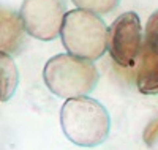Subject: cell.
Segmentation results:
<instances>
[{
  "instance_id": "obj_1",
  "label": "cell",
  "mask_w": 158,
  "mask_h": 150,
  "mask_svg": "<svg viewBox=\"0 0 158 150\" xmlns=\"http://www.w3.org/2000/svg\"><path fill=\"white\" fill-rule=\"evenodd\" d=\"M62 131L79 147H97L108 139L111 117L100 101L89 97L70 98L60 109Z\"/></svg>"
},
{
  "instance_id": "obj_2",
  "label": "cell",
  "mask_w": 158,
  "mask_h": 150,
  "mask_svg": "<svg viewBox=\"0 0 158 150\" xmlns=\"http://www.w3.org/2000/svg\"><path fill=\"white\" fill-rule=\"evenodd\" d=\"M44 84L59 98L87 97L98 84V70L87 59L73 54H57L49 59L43 70Z\"/></svg>"
},
{
  "instance_id": "obj_3",
  "label": "cell",
  "mask_w": 158,
  "mask_h": 150,
  "mask_svg": "<svg viewBox=\"0 0 158 150\" xmlns=\"http://www.w3.org/2000/svg\"><path fill=\"white\" fill-rule=\"evenodd\" d=\"M62 43L68 54L76 57L97 60L108 49V29L100 15L85 10H70L65 16Z\"/></svg>"
},
{
  "instance_id": "obj_4",
  "label": "cell",
  "mask_w": 158,
  "mask_h": 150,
  "mask_svg": "<svg viewBox=\"0 0 158 150\" xmlns=\"http://www.w3.org/2000/svg\"><path fill=\"white\" fill-rule=\"evenodd\" d=\"M144 44L142 25L136 13H123L108 29V52L118 66H133Z\"/></svg>"
},
{
  "instance_id": "obj_5",
  "label": "cell",
  "mask_w": 158,
  "mask_h": 150,
  "mask_svg": "<svg viewBox=\"0 0 158 150\" xmlns=\"http://www.w3.org/2000/svg\"><path fill=\"white\" fill-rule=\"evenodd\" d=\"M67 13L65 0H24L19 15L32 38L52 41L60 35Z\"/></svg>"
},
{
  "instance_id": "obj_6",
  "label": "cell",
  "mask_w": 158,
  "mask_h": 150,
  "mask_svg": "<svg viewBox=\"0 0 158 150\" xmlns=\"http://www.w3.org/2000/svg\"><path fill=\"white\" fill-rule=\"evenodd\" d=\"M135 81L142 95H158V44L144 40L136 62Z\"/></svg>"
},
{
  "instance_id": "obj_7",
  "label": "cell",
  "mask_w": 158,
  "mask_h": 150,
  "mask_svg": "<svg viewBox=\"0 0 158 150\" xmlns=\"http://www.w3.org/2000/svg\"><path fill=\"white\" fill-rule=\"evenodd\" d=\"M25 27L21 19V15L2 10V22H0V49L2 54L16 56L25 44Z\"/></svg>"
},
{
  "instance_id": "obj_8",
  "label": "cell",
  "mask_w": 158,
  "mask_h": 150,
  "mask_svg": "<svg viewBox=\"0 0 158 150\" xmlns=\"http://www.w3.org/2000/svg\"><path fill=\"white\" fill-rule=\"evenodd\" d=\"M13 82L18 84V71L8 54H2V101L5 103L15 92Z\"/></svg>"
},
{
  "instance_id": "obj_9",
  "label": "cell",
  "mask_w": 158,
  "mask_h": 150,
  "mask_svg": "<svg viewBox=\"0 0 158 150\" xmlns=\"http://www.w3.org/2000/svg\"><path fill=\"white\" fill-rule=\"evenodd\" d=\"M71 2L79 10H85L95 15H109L118 6L120 0H71Z\"/></svg>"
},
{
  "instance_id": "obj_10",
  "label": "cell",
  "mask_w": 158,
  "mask_h": 150,
  "mask_svg": "<svg viewBox=\"0 0 158 150\" xmlns=\"http://www.w3.org/2000/svg\"><path fill=\"white\" fill-rule=\"evenodd\" d=\"M146 41L158 44V10L152 13L147 24H146Z\"/></svg>"
},
{
  "instance_id": "obj_11",
  "label": "cell",
  "mask_w": 158,
  "mask_h": 150,
  "mask_svg": "<svg viewBox=\"0 0 158 150\" xmlns=\"http://www.w3.org/2000/svg\"><path fill=\"white\" fill-rule=\"evenodd\" d=\"M156 138H158V120L155 122V123L149 125L147 130L144 131V141H146L147 144H152Z\"/></svg>"
}]
</instances>
